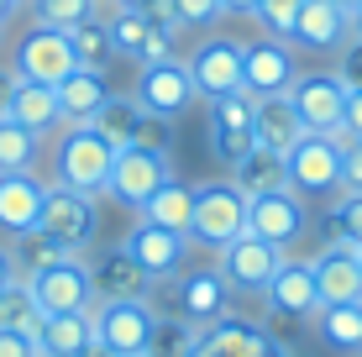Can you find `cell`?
I'll use <instances>...</instances> for the list:
<instances>
[{
    "mask_svg": "<svg viewBox=\"0 0 362 357\" xmlns=\"http://www.w3.org/2000/svg\"><path fill=\"white\" fill-rule=\"evenodd\" d=\"M226 16H257V0H221Z\"/></svg>",
    "mask_w": 362,
    "mask_h": 357,
    "instance_id": "681fc988",
    "label": "cell"
},
{
    "mask_svg": "<svg viewBox=\"0 0 362 357\" xmlns=\"http://www.w3.org/2000/svg\"><path fill=\"white\" fill-rule=\"evenodd\" d=\"M0 37H6V21H0Z\"/></svg>",
    "mask_w": 362,
    "mask_h": 357,
    "instance_id": "6f0895ef",
    "label": "cell"
},
{
    "mask_svg": "<svg viewBox=\"0 0 362 357\" xmlns=\"http://www.w3.org/2000/svg\"><path fill=\"white\" fill-rule=\"evenodd\" d=\"M16 69H11V64H0V116H11V95H16Z\"/></svg>",
    "mask_w": 362,
    "mask_h": 357,
    "instance_id": "7dc6e473",
    "label": "cell"
},
{
    "mask_svg": "<svg viewBox=\"0 0 362 357\" xmlns=\"http://www.w3.org/2000/svg\"><path fill=\"white\" fill-rule=\"evenodd\" d=\"M336 74L346 79V90H362V42H357V37L341 47V69H336Z\"/></svg>",
    "mask_w": 362,
    "mask_h": 357,
    "instance_id": "7bdbcfd3",
    "label": "cell"
},
{
    "mask_svg": "<svg viewBox=\"0 0 362 357\" xmlns=\"http://www.w3.org/2000/svg\"><path fill=\"white\" fill-rule=\"evenodd\" d=\"M110 100V84L105 74L95 69H74L64 84H58V105H64V127H90L95 110Z\"/></svg>",
    "mask_w": 362,
    "mask_h": 357,
    "instance_id": "cb8c5ba5",
    "label": "cell"
},
{
    "mask_svg": "<svg viewBox=\"0 0 362 357\" xmlns=\"http://www.w3.org/2000/svg\"><path fill=\"white\" fill-rule=\"evenodd\" d=\"M21 6H32V0H21Z\"/></svg>",
    "mask_w": 362,
    "mask_h": 357,
    "instance_id": "91938a15",
    "label": "cell"
},
{
    "mask_svg": "<svg viewBox=\"0 0 362 357\" xmlns=\"http://www.w3.org/2000/svg\"><path fill=\"white\" fill-rule=\"evenodd\" d=\"M105 27H110V42H116V58H132V64H142V53H147V37H153V16L147 11H110L105 16Z\"/></svg>",
    "mask_w": 362,
    "mask_h": 357,
    "instance_id": "e575fe53",
    "label": "cell"
},
{
    "mask_svg": "<svg viewBox=\"0 0 362 357\" xmlns=\"http://www.w3.org/2000/svg\"><path fill=\"white\" fill-rule=\"evenodd\" d=\"M221 252V279H226L231 289H242V294H263L268 289V279L279 274V263H284V252L273 247V242L263 237H252V231H242V237H231L226 247H216Z\"/></svg>",
    "mask_w": 362,
    "mask_h": 357,
    "instance_id": "5bb4252c",
    "label": "cell"
},
{
    "mask_svg": "<svg viewBox=\"0 0 362 357\" xmlns=\"http://www.w3.org/2000/svg\"><path fill=\"white\" fill-rule=\"evenodd\" d=\"M132 100L142 105L147 116H158V121H179L184 110L199 100V90H194L189 64H184V58H158V64H142V69H136Z\"/></svg>",
    "mask_w": 362,
    "mask_h": 357,
    "instance_id": "52a82bcc",
    "label": "cell"
},
{
    "mask_svg": "<svg viewBox=\"0 0 362 357\" xmlns=\"http://www.w3.org/2000/svg\"><path fill=\"white\" fill-rule=\"evenodd\" d=\"M289 105L299 116L305 131H320V137H341V110H346V79L336 69H315L299 74L289 84Z\"/></svg>",
    "mask_w": 362,
    "mask_h": 357,
    "instance_id": "ba28073f",
    "label": "cell"
},
{
    "mask_svg": "<svg viewBox=\"0 0 362 357\" xmlns=\"http://www.w3.org/2000/svg\"><path fill=\"white\" fill-rule=\"evenodd\" d=\"M184 64H189V79L205 100L242 90V42H231V37H205Z\"/></svg>",
    "mask_w": 362,
    "mask_h": 357,
    "instance_id": "2e32d148",
    "label": "cell"
},
{
    "mask_svg": "<svg viewBox=\"0 0 362 357\" xmlns=\"http://www.w3.org/2000/svg\"><path fill=\"white\" fill-rule=\"evenodd\" d=\"M315 268V284H320V305H357L362 300V263H357V247L346 242H331L310 257Z\"/></svg>",
    "mask_w": 362,
    "mask_h": 357,
    "instance_id": "44dd1931",
    "label": "cell"
},
{
    "mask_svg": "<svg viewBox=\"0 0 362 357\" xmlns=\"http://www.w3.org/2000/svg\"><path fill=\"white\" fill-rule=\"evenodd\" d=\"M142 147H168L173 142V121H158V116H142V131H136Z\"/></svg>",
    "mask_w": 362,
    "mask_h": 357,
    "instance_id": "f6af8a7d",
    "label": "cell"
},
{
    "mask_svg": "<svg viewBox=\"0 0 362 357\" xmlns=\"http://www.w3.org/2000/svg\"><path fill=\"white\" fill-rule=\"evenodd\" d=\"M168 16H173V27H179V32H189V27H210V21H221L226 11H221V0H168Z\"/></svg>",
    "mask_w": 362,
    "mask_h": 357,
    "instance_id": "60d3db41",
    "label": "cell"
},
{
    "mask_svg": "<svg viewBox=\"0 0 362 357\" xmlns=\"http://www.w3.org/2000/svg\"><path fill=\"white\" fill-rule=\"evenodd\" d=\"M79 357H110V352L100 347V341H90V347H79Z\"/></svg>",
    "mask_w": 362,
    "mask_h": 357,
    "instance_id": "f5cc1de1",
    "label": "cell"
},
{
    "mask_svg": "<svg viewBox=\"0 0 362 357\" xmlns=\"http://www.w3.org/2000/svg\"><path fill=\"white\" fill-rule=\"evenodd\" d=\"M252 137H257V147H273V153H289V147L305 137V127H299L289 95H263V100H257V110H252Z\"/></svg>",
    "mask_w": 362,
    "mask_h": 357,
    "instance_id": "d4e9b609",
    "label": "cell"
},
{
    "mask_svg": "<svg viewBox=\"0 0 362 357\" xmlns=\"http://www.w3.org/2000/svg\"><path fill=\"white\" fill-rule=\"evenodd\" d=\"M0 357H42V352H37V341L27 336V331L0 326Z\"/></svg>",
    "mask_w": 362,
    "mask_h": 357,
    "instance_id": "b9f144b4",
    "label": "cell"
},
{
    "mask_svg": "<svg viewBox=\"0 0 362 357\" xmlns=\"http://www.w3.org/2000/svg\"><path fill=\"white\" fill-rule=\"evenodd\" d=\"M299 6L305 0H257V27H263L268 37H279V42H289V32H294V21H299Z\"/></svg>",
    "mask_w": 362,
    "mask_h": 357,
    "instance_id": "ab89813d",
    "label": "cell"
},
{
    "mask_svg": "<svg viewBox=\"0 0 362 357\" xmlns=\"http://www.w3.org/2000/svg\"><path fill=\"white\" fill-rule=\"evenodd\" d=\"M289 42L310 47V53H336V47L352 42V11H341L336 0H305Z\"/></svg>",
    "mask_w": 362,
    "mask_h": 357,
    "instance_id": "d6986e66",
    "label": "cell"
},
{
    "mask_svg": "<svg viewBox=\"0 0 362 357\" xmlns=\"http://www.w3.org/2000/svg\"><path fill=\"white\" fill-rule=\"evenodd\" d=\"M11 69H16V79H32V84H64L74 69V42L69 32H53V27H32L27 37L16 42V58H11Z\"/></svg>",
    "mask_w": 362,
    "mask_h": 357,
    "instance_id": "8fae6325",
    "label": "cell"
},
{
    "mask_svg": "<svg viewBox=\"0 0 362 357\" xmlns=\"http://www.w3.org/2000/svg\"><path fill=\"white\" fill-rule=\"evenodd\" d=\"M153 321H158L153 300H95L90 310V331L110 357H147Z\"/></svg>",
    "mask_w": 362,
    "mask_h": 357,
    "instance_id": "277c9868",
    "label": "cell"
},
{
    "mask_svg": "<svg viewBox=\"0 0 362 357\" xmlns=\"http://www.w3.org/2000/svg\"><path fill=\"white\" fill-rule=\"evenodd\" d=\"M69 42H74V64H79V69H95V74H105L110 64H116V42H110V27H105V16H90V21H79V27L69 32Z\"/></svg>",
    "mask_w": 362,
    "mask_h": 357,
    "instance_id": "d6a6232c",
    "label": "cell"
},
{
    "mask_svg": "<svg viewBox=\"0 0 362 357\" xmlns=\"http://www.w3.org/2000/svg\"><path fill=\"white\" fill-rule=\"evenodd\" d=\"M268 357H294V347H284V341H273V352Z\"/></svg>",
    "mask_w": 362,
    "mask_h": 357,
    "instance_id": "db71d44e",
    "label": "cell"
},
{
    "mask_svg": "<svg viewBox=\"0 0 362 357\" xmlns=\"http://www.w3.org/2000/svg\"><path fill=\"white\" fill-rule=\"evenodd\" d=\"M11 279H21V274H16V257H11V242H0V289H6Z\"/></svg>",
    "mask_w": 362,
    "mask_h": 357,
    "instance_id": "c3c4849f",
    "label": "cell"
},
{
    "mask_svg": "<svg viewBox=\"0 0 362 357\" xmlns=\"http://www.w3.org/2000/svg\"><path fill=\"white\" fill-rule=\"evenodd\" d=\"M11 121H21L27 131H37V137H47V131L64 127V105H58V90L53 84H32L21 79L16 95H11Z\"/></svg>",
    "mask_w": 362,
    "mask_h": 357,
    "instance_id": "484cf974",
    "label": "cell"
},
{
    "mask_svg": "<svg viewBox=\"0 0 362 357\" xmlns=\"http://www.w3.org/2000/svg\"><path fill=\"white\" fill-rule=\"evenodd\" d=\"M27 289L37 300L42 315H79V310H95V279H90V263L79 252L64 257L53 268H37L27 274Z\"/></svg>",
    "mask_w": 362,
    "mask_h": 357,
    "instance_id": "8992f818",
    "label": "cell"
},
{
    "mask_svg": "<svg viewBox=\"0 0 362 357\" xmlns=\"http://www.w3.org/2000/svg\"><path fill=\"white\" fill-rule=\"evenodd\" d=\"M341 137L362 142V90H346V110H341Z\"/></svg>",
    "mask_w": 362,
    "mask_h": 357,
    "instance_id": "ee69618b",
    "label": "cell"
},
{
    "mask_svg": "<svg viewBox=\"0 0 362 357\" xmlns=\"http://www.w3.org/2000/svg\"><path fill=\"white\" fill-rule=\"evenodd\" d=\"M231 184L242 194H273V189H289V158L273 153V147H252L242 163L231 168Z\"/></svg>",
    "mask_w": 362,
    "mask_h": 357,
    "instance_id": "4316f807",
    "label": "cell"
},
{
    "mask_svg": "<svg viewBox=\"0 0 362 357\" xmlns=\"http://www.w3.org/2000/svg\"><path fill=\"white\" fill-rule=\"evenodd\" d=\"M142 221H153V226H168V231H184V237H189V221H194V184L168 179L163 189H158L153 200L142 205Z\"/></svg>",
    "mask_w": 362,
    "mask_h": 357,
    "instance_id": "f546056e",
    "label": "cell"
},
{
    "mask_svg": "<svg viewBox=\"0 0 362 357\" xmlns=\"http://www.w3.org/2000/svg\"><path fill=\"white\" fill-rule=\"evenodd\" d=\"M268 310L273 315H289V321H315L320 310V284H315V268L310 263H294V257H284L279 274L268 279Z\"/></svg>",
    "mask_w": 362,
    "mask_h": 357,
    "instance_id": "ac0fdd59",
    "label": "cell"
},
{
    "mask_svg": "<svg viewBox=\"0 0 362 357\" xmlns=\"http://www.w3.org/2000/svg\"><path fill=\"white\" fill-rule=\"evenodd\" d=\"M173 179V163H168V147H116V158H110V179H105V194L121 205H132V211H142L147 200H153L158 189Z\"/></svg>",
    "mask_w": 362,
    "mask_h": 357,
    "instance_id": "3957f363",
    "label": "cell"
},
{
    "mask_svg": "<svg viewBox=\"0 0 362 357\" xmlns=\"http://www.w3.org/2000/svg\"><path fill=\"white\" fill-rule=\"evenodd\" d=\"M341 153L346 137H320V131H305L289 153V189L299 200H331L341 194Z\"/></svg>",
    "mask_w": 362,
    "mask_h": 357,
    "instance_id": "7a4b0ae2",
    "label": "cell"
},
{
    "mask_svg": "<svg viewBox=\"0 0 362 357\" xmlns=\"http://www.w3.org/2000/svg\"><path fill=\"white\" fill-rule=\"evenodd\" d=\"M32 16H37V27L74 32L79 21L100 16V0H32Z\"/></svg>",
    "mask_w": 362,
    "mask_h": 357,
    "instance_id": "74e56055",
    "label": "cell"
},
{
    "mask_svg": "<svg viewBox=\"0 0 362 357\" xmlns=\"http://www.w3.org/2000/svg\"><path fill=\"white\" fill-rule=\"evenodd\" d=\"M37 352L42 357H79V347H90L95 331H90V310L79 315H42V326H37Z\"/></svg>",
    "mask_w": 362,
    "mask_h": 357,
    "instance_id": "83f0119b",
    "label": "cell"
},
{
    "mask_svg": "<svg viewBox=\"0 0 362 357\" xmlns=\"http://www.w3.org/2000/svg\"><path fill=\"white\" fill-rule=\"evenodd\" d=\"M37 158H42V137L0 116V174H37Z\"/></svg>",
    "mask_w": 362,
    "mask_h": 357,
    "instance_id": "1f68e13d",
    "label": "cell"
},
{
    "mask_svg": "<svg viewBox=\"0 0 362 357\" xmlns=\"http://www.w3.org/2000/svg\"><path fill=\"white\" fill-rule=\"evenodd\" d=\"M336 6H341V11H352V16H357V11H362V0H336Z\"/></svg>",
    "mask_w": 362,
    "mask_h": 357,
    "instance_id": "11a10c76",
    "label": "cell"
},
{
    "mask_svg": "<svg viewBox=\"0 0 362 357\" xmlns=\"http://www.w3.org/2000/svg\"><path fill=\"white\" fill-rule=\"evenodd\" d=\"M110 158H116V147L95 127H64V137L53 147V184H69L79 194H105Z\"/></svg>",
    "mask_w": 362,
    "mask_h": 357,
    "instance_id": "6da1fadb",
    "label": "cell"
},
{
    "mask_svg": "<svg viewBox=\"0 0 362 357\" xmlns=\"http://www.w3.org/2000/svg\"><path fill=\"white\" fill-rule=\"evenodd\" d=\"M37 226H42L47 237H58L69 252H84V247L95 242V231H100L95 194H79V189H69V184H47Z\"/></svg>",
    "mask_w": 362,
    "mask_h": 357,
    "instance_id": "9c48e42d",
    "label": "cell"
},
{
    "mask_svg": "<svg viewBox=\"0 0 362 357\" xmlns=\"http://www.w3.org/2000/svg\"><path fill=\"white\" fill-rule=\"evenodd\" d=\"M173 305L184 321H194L199 331L216 326L221 315H231V284L221 279V268H189L173 274Z\"/></svg>",
    "mask_w": 362,
    "mask_h": 357,
    "instance_id": "9a60e30c",
    "label": "cell"
},
{
    "mask_svg": "<svg viewBox=\"0 0 362 357\" xmlns=\"http://www.w3.org/2000/svg\"><path fill=\"white\" fill-rule=\"evenodd\" d=\"M42 194L47 184L37 174H0V237H21V231L37 226L42 216Z\"/></svg>",
    "mask_w": 362,
    "mask_h": 357,
    "instance_id": "603a6c76",
    "label": "cell"
},
{
    "mask_svg": "<svg viewBox=\"0 0 362 357\" xmlns=\"http://www.w3.org/2000/svg\"><path fill=\"white\" fill-rule=\"evenodd\" d=\"M252 110H257V100L247 90H231V95H221V100H210V153H216L226 168H236L257 147Z\"/></svg>",
    "mask_w": 362,
    "mask_h": 357,
    "instance_id": "7c38bea8",
    "label": "cell"
},
{
    "mask_svg": "<svg viewBox=\"0 0 362 357\" xmlns=\"http://www.w3.org/2000/svg\"><path fill=\"white\" fill-rule=\"evenodd\" d=\"M199 347V326L184 321V315H158L153 321V341H147V357H194Z\"/></svg>",
    "mask_w": 362,
    "mask_h": 357,
    "instance_id": "d590c367",
    "label": "cell"
},
{
    "mask_svg": "<svg viewBox=\"0 0 362 357\" xmlns=\"http://www.w3.org/2000/svg\"><path fill=\"white\" fill-rule=\"evenodd\" d=\"M110 6H121V11H158V6H168V0H110Z\"/></svg>",
    "mask_w": 362,
    "mask_h": 357,
    "instance_id": "f907efd6",
    "label": "cell"
},
{
    "mask_svg": "<svg viewBox=\"0 0 362 357\" xmlns=\"http://www.w3.org/2000/svg\"><path fill=\"white\" fill-rule=\"evenodd\" d=\"M357 263H362V247H357Z\"/></svg>",
    "mask_w": 362,
    "mask_h": 357,
    "instance_id": "680465c9",
    "label": "cell"
},
{
    "mask_svg": "<svg viewBox=\"0 0 362 357\" xmlns=\"http://www.w3.org/2000/svg\"><path fill=\"white\" fill-rule=\"evenodd\" d=\"M136 263L153 274V284H163V279H173V274H184V257H189V247L194 242L184 237V231H168V226H153V221H136L132 226V237L121 242Z\"/></svg>",
    "mask_w": 362,
    "mask_h": 357,
    "instance_id": "e0dca14e",
    "label": "cell"
},
{
    "mask_svg": "<svg viewBox=\"0 0 362 357\" xmlns=\"http://www.w3.org/2000/svg\"><path fill=\"white\" fill-rule=\"evenodd\" d=\"M11 257H16V274L27 279L37 274V268H53V263H64V257H74L58 237H47L42 226H32V231H21V237H11Z\"/></svg>",
    "mask_w": 362,
    "mask_h": 357,
    "instance_id": "836d02e7",
    "label": "cell"
},
{
    "mask_svg": "<svg viewBox=\"0 0 362 357\" xmlns=\"http://www.w3.org/2000/svg\"><path fill=\"white\" fill-rule=\"evenodd\" d=\"M247 231L273 242L279 252H289L299 237L310 231V211L294 189H273V194H247Z\"/></svg>",
    "mask_w": 362,
    "mask_h": 357,
    "instance_id": "30bf717a",
    "label": "cell"
},
{
    "mask_svg": "<svg viewBox=\"0 0 362 357\" xmlns=\"http://www.w3.org/2000/svg\"><path fill=\"white\" fill-rule=\"evenodd\" d=\"M299 79L294 64V42H279V37H257V42L242 47V90L252 100L263 95H289V84Z\"/></svg>",
    "mask_w": 362,
    "mask_h": 357,
    "instance_id": "4fadbf2b",
    "label": "cell"
},
{
    "mask_svg": "<svg viewBox=\"0 0 362 357\" xmlns=\"http://www.w3.org/2000/svg\"><path fill=\"white\" fill-rule=\"evenodd\" d=\"M315 336L331 352H362V300L357 305H320L315 310Z\"/></svg>",
    "mask_w": 362,
    "mask_h": 357,
    "instance_id": "f1b7e54d",
    "label": "cell"
},
{
    "mask_svg": "<svg viewBox=\"0 0 362 357\" xmlns=\"http://www.w3.org/2000/svg\"><path fill=\"white\" fill-rule=\"evenodd\" d=\"M0 326L37 336V326H42V310H37V300H32L27 279H11V284L0 289Z\"/></svg>",
    "mask_w": 362,
    "mask_h": 357,
    "instance_id": "8d00e7d4",
    "label": "cell"
},
{
    "mask_svg": "<svg viewBox=\"0 0 362 357\" xmlns=\"http://www.w3.org/2000/svg\"><path fill=\"white\" fill-rule=\"evenodd\" d=\"M247 231V194L231 179H210L194 189V221H189V242L199 247H226L231 237Z\"/></svg>",
    "mask_w": 362,
    "mask_h": 357,
    "instance_id": "5b68a950",
    "label": "cell"
},
{
    "mask_svg": "<svg viewBox=\"0 0 362 357\" xmlns=\"http://www.w3.org/2000/svg\"><path fill=\"white\" fill-rule=\"evenodd\" d=\"M95 279V300H153V274L127 252V247H110L90 263Z\"/></svg>",
    "mask_w": 362,
    "mask_h": 357,
    "instance_id": "ffe728a7",
    "label": "cell"
},
{
    "mask_svg": "<svg viewBox=\"0 0 362 357\" xmlns=\"http://www.w3.org/2000/svg\"><path fill=\"white\" fill-rule=\"evenodd\" d=\"M142 116H147V110L136 105L132 95H110V100L95 110L90 127H95L110 147H132V142H136V131H142Z\"/></svg>",
    "mask_w": 362,
    "mask_h": 357,
    "instance_id": "4dcf8cb0",
    "label": "cell"
},
{
    "mask_svg": "<svg viewBox=\"0 0 362 357\" xmlns=\"http://www.w3.org/2000/svg\"><path fill=\"white\" fill-rule=\"evenodd\" d=\"M16 11H21V0H0V21H11Z\"/></svg>",
    "mask_w": 362,
    "mask_h": 357,
    "instance_id": "816d5d0a",
    "label": "cell"
},
{
    "mask_svg": "<svg viewBox=\"0 0 362 357\" xmlns=\"http://www.w3.org/2000/svg\"><path fill=\"white\" fill-rule=\"evenodd\" d=\"M273 341L279 336H268L257 321H242V315H221L216 326H205L199 331V357H268L273 352Z\"/></svg>",
    "mask_w": 362,
    "mask_h": 357,
    "instance_id": "7402d4cb",
    "label": "cell"
},
{
    "mask_svg": "<svg viewBox=\"0 0 362 357\" xmlns=\"http://www.w3.org/2000/svg\"><path fill=\"white\" fill-rule=\"evenodd\" d=\"M331 231L346 247H362V189H341L331 205Z\"/></svg>",
    "mask_w": 362,
    "mask_h": 357,
    "instance_id": "f35d334b",
    "label": "cell"
},
{
    "mask_svg": "<svg viewBox=\"0 0 362 357\" xmlns=\"http://www.w3.org/2000/svg\"><path fill=\"white\" fill-rule=\"evenodd\" d=\"M341 189H362V142H346L341 153Z\"/></svg>",
    "mask_w": 362,
    "mask_h": 357,
    "instance_id": "bcb514c9",
    "label": "cell"
},
{
    "mask_svg": "<svg viewBox=\"0 0 362 357\" xmlns=\"http://www.w3.org/2000/svg\"><path fill=\"white\" fill-rule=\"evenodd\" d=\"M352 37H357V42H362V11H357V16H352Z\"/></svg>",
    "mask_w": 362,
    "mask_h": 357,
    "instance_id": "9f6ffc18",
    "label": "cell"
}]
</instances>
